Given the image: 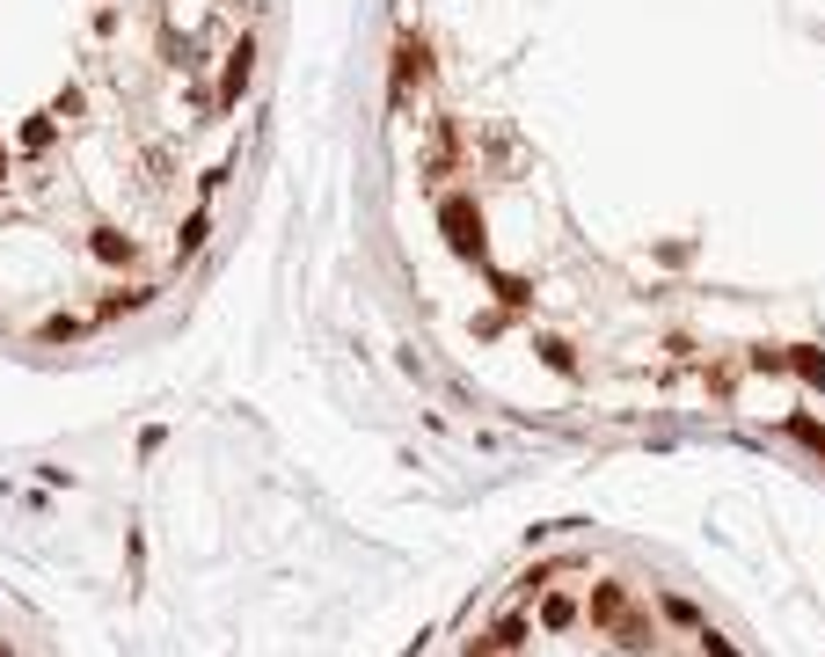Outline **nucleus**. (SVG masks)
Masks as SVG:
<instances>
[{
  "label": "nucleus",
  "mask_w": 825,
  "mask_h": 657,
  "mask_svg": "<svg viewBox=\"0 0 825 657\" xmlns=\"http://www.w3.org/2000/svg\"><path fill=\"white\" fill-rule=\"evenodd\" d=\"M438 227H446L453 256H483V212H475V197H446L438 205Z\"/></svg>",
  "instance_id": "obj_1"
},
{
  "label": "nucleus",
  "mask_w": 825,
  "mask_h": 657,
  "mask_svg": "<svg viewBox=\"0 0 825 657\" xmlns=\"http://www.w3.org/2000/svg\"><path fill=\"white\" fill-rule=\"evenodd\" d=\"M424 81H432V45H424V37H402V45H395V96H410Z\"/></svg>",
  "instance_id": "obj_2"
},
{
  "label": "nucleus",
  "mask_w": 825,
  "mask_h": 657,
  "mask_svg": "<svg viewBox=\"0 0 825 657\" xmlns=\"http://www.w3.org/2000/svg\"><path fill=\"white\" fill-rule=\"evenodd\" d=\"M248 73H256V45H234L227 51V73H219V110H227V102H242V88H248Z\"/></svg>",
  "instance_id": "obj_3"
},
{
  "label": "nucleus",
  "mask_w": 825,
  "mask_h": 657,
  "mask_svg": "<svg viewBox=\"0 0 825 657\" xmlns=\"http://www.w3.org/2000/svg\"><path fill=\"white\" fill-rule=\"evenodd\" d=\"M629 584H599V592H592V621H599V629H614V621H629Z\"/></svg>",
  "instance_id": "obj_4"
},
{
  "label": "nucleus",
  "mask_w": 825,
  "mask_h": 657,
  "mask_svg": "<svg viewBox=\"0 0 825 657\" xmlns=\"http://www.w3.org/2000/svg\"><path fill=\"white\" fill-rule=\"evenodd\" d=\"M789 373H803L811 388H825V351H811V343H797V351H789Z\"/></svg>",
  "instance_id": "obj_5"
},
{
  "label": "nucleus",
  "mask_w": 825,
  "mask_h": 657,
  "mask_svg": "<svg viewBox=\"0 0 825 657\" xmlns=\"http://www.w3.org/2000/svg\"><path fill=\"white\" fill-rule=\"evenodd\" d=\"M570 621H578V599H541V629H570Z\"/></svg>",
  "instance_id": "obj_6"
},
{
  "label": "nucleus",
  "mask_w": 825,
  "mask_h": 657,
  "mask_svg": "<svg viewBox=\"0 0 825 657\" xmlns=\"http://www.w3.org/2000/svg\"><path fill=\"white\" fill-rule=\"evenodd\" d=\"M96 256H102V264H124V256H132V234H110V227H102V234H96Z\"/></svg>",
  "instance_id": "obj_7"
},
{
  "label": "nucleus",
  "mask_w": 825,
  "mask_h": 657,
  "mask_svg": "<svg viewBox=\"0 0 825 657\" xmlns=\"http://www.w3.org/2000/svg\"><path fill=\"white\" fill-rule=\"evenodd\" d=\"M534 351H541L548 365H556V373H578V358H570V343H562V337H541Z\"/></svg>",
  "instance_id": "obj_8"
},
{
  "label": "nucleus",
  "mask_w": 825,
  "mask_h": 657,
  "mask_svg": "<svg viewBox=\"0 0 825 657\" xmlns=\"http://www.w3.org/2000/svg\"><path fill=\"white\" fill-rule=\"evenodd\" d=\"M205 234H213V227H205V212H191V219H183V234H175V256H191Z\"/></svg>",
  "instance_id": "obj_9"
},
{
  "label": "nucleus",
  "mask_w": 825,
  "mask_h": 657,
  "mask_svg": "<svg viewBox=\"0 0 825 657\" xmlns=\"http://www.w3.org/2000/svg\"><path fill=\"white\" fill-rule=\"evenodd\" d=\"M497 300H505V307H526L534 292H526V278H497Z\"/></svg>",
  "instance_id": "obj_10"
},
{
  "label": "nucleus",
  "mask_w": 825,
  "mask_h": 657,
  "mask_svg": "<svg viewBox=\"0 0 825 657\" xmlns=\"http://www.w3.org/2000/svg\"><path fill=\"white\" fill-rule=\"evenodd\" d=\"M519 643H526V621H519V613H511L505 629H497V643H489V650H519Z\"/></svg>",
  "instance_id": "obj_11"
},
{
  "label": "nucleus",
  "mask_w": 825,
  "mask_h": 657,
  "mask_svg": "<svg viewBox=\"0 0 825 657\" xmlns=\"http://www.w3.org/2000/svg\"><path fill=\"white\" fill-rule=\"evenodd\" d=\"M66 337H81V321H73V315H51L45 321V343H66Z\"/></svg>",
  "instance_id": "obj_12"
},
{
  "label": "nucleus",
  "mask_w": 825,
  "mask_h": 657,
  "mask_svg": "<svg viewBox=\"0 0 825 657\" xmlns=\"http://www.w3.org/2000/svg\"><path fill=\"white\" fill-rule=\"evenodd\" d=\"M702 650H708V657H738V643H724V635H708V629H702Z\"/></svg>",
  "instance_id": "obj_13"
},
{
  "label": "nucleus",
  "mask_w": 825,
  "mask_h": 657,
  "mask_svg": "<svg viewBox=\"0 0 825 657\" xmlns=\"http://www.w3.org/2000/svg\"><path fill=\"white\" fill-rule=\"evenodd\" d=\"M0 169H8V146H0Z\"/></svg>",
  "instance_id": "obj_14"
},
{
  "label": "nucleus",
  "mask_w": 825,
  "mask_h": 657,
  "mask_svg": "<svg viewBox=\"0 0 825 657\" xmlns=\"http://www.w3.org/2000/svg\"><path fill=\"white\" fill-rule=\"evenodd\" d=\"M0 657H15V650H8V643H0Z\"/></svg>",
  "instance_id": "obj_15"
},
{
  "label": "nucleus",
  "mask_w": 825,
  "mask_h": 657,
  "mask_svg": "<svg viewBox=\"0 0 825 657\" xmlns=\"http://www.w3.org/2000/svg\"><path fill=\"white\" fill-rule=\"evenodd\" d=\"M468 657H489V650H468Z\"/></svg>",
  "instance_id": "obj_16"
}]
</instances>
